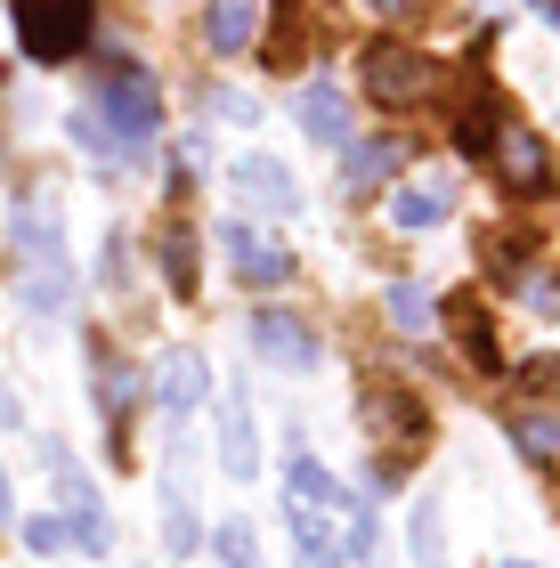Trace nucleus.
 I'll return each mask as SVG.
<instances>
[{
  "label": "nucleus",
  "instance_id": "obj_27",
  "mask_svg": "<svg viewBox=\"0 0 560 568\" xmlns=\"http://www.w3.org/2000/svg\"><path fill=\"white\" fill-rule=\"evenodd\" d=\"M528 252H537L528 236H496V244H488V268H496V284H520V276H528Z\"/></svg>",
  "mask_w": 560,
  "mask_h": 568
},
{
  "label": "nucleus",
  "instance_id": "obj_6",
  "mask_svg": "<svg viewBox=\"0 0 560 568\" xmlns=\"http://www.w3.org/2000/svg\"><path fill=\"white\" fill-rule=\"evenodd\" d=\"M358 82L374 106H422L430 90H439V58H422V49H406V41H374L366 58H358Z\"/></svg>",
  "mask_w": 560,
  "mask_h": 568
},
{
  "label": "nucleus",
  "instance_id": "obj_4",
  "mask_svg": "<svg viewBox=\"0 0 560 568\" xmlns=\"http://www.w3.org/2000/svg\"><path fill=\"white\" fill-rule=\"evenodd\" d=\"M17 252H24V308H33V317H65L73 268H65L58 220H49L41 203H24V212H17Z\"/></svg>",
  "mask_w": 560,
  "mask_h": 568
},
{
  "label": "nucleus",
  "instance_id": "obj_22",
  "mask_svg": "<svg viewBox=\"0 0 560 568\" xmlns=\"http://www.w3.org/2000/svg\"><path fill=\"white\" fill-rule=\"evenodd\" d=\"M496 131H503V122H496V90H471V106L455 114V146H464V154H488Z\"/></svg>",
  "mask_w": 560,
  "mask_h": 568
},
{
  "label": "nucleus",
  "instance_id": "obj_17",
  "mask_svg": "<svg viewBox=\"0 0 560 568\" xmlns=\"http://www.w3.org/2000/svg\"><path fill=\"white\" fill-rule=\"evenodd\" d=\"M398 139H366V146H349L342 154V187L349 195H374V187H390V179H398Z\"/></svg>",
  "mask_w": 560,
  "mask_h": 568
},
{
  "label": "nucleus",
  "instance_id": "obj_16",
  "mask_svg": "<svg viewBox=\"0 0 560 568\" xmlns=\"http://www.w3.org/2000/svg\"><path fill=\"white\" fill-rule=\"evenodd\" d=\"M236 187L261 203V212H293V203H301L293 171H285V163H268V154H236Z\"/></svg>",
  "mask_w": 560,
  "mask_h": 568
},
{
  "label": "nucleus",
  "instance_id": "obj_24",
  "mask_svg": "<svg viewBox=\"0 0 560 568\" xmlns=\"http://www.w3.org/2000/svg\"><path fill=\"white\" fill-rule=\"evenodd\" d=\"M406 552H415L422 568H439V560H447V528H439V504H430V496L415 504V520H406Z\"/></svg>",
  "mask_w": 560,
  "mask_h": 568
},
{
  "label": "nucleus",
  "instance_id": "obj_13",
  "mask_svg": "<svg viewBox=\"0 0 560 568\" xmlns=\"http://www.w3.org/2000/svg\"><path fill=\"white\" fill-rule=\"evenodd\" d=\"M203 41H212L220 58H244V49L261 41V0H212V9H203Z\"/></svg>",
  "mask_w": 560,
  "mask_h": 568
},
{
  "label": "nucleus",
  "instance_id": "obj_19",
  "mask_svg": "<svg viewBox=\"0 0 560 568\" xmlns=\"http://www.w3.org/2000/svg\"><path fill=\"white\" fill-rule=\"evenodd\" d=\"M447 203H455V195H447V179H415V187H398V195H390V220L406 227V236H422V227H439V220H447Z\"/></svg>",
  "mask_w": 560,
  "mask_h": 568
},
{
  "label": "nucleus",
  "instance_id": "obj_21",
  "mask_svg": "<svg viewBox=\"0 0 560 568\" xmlns=\"http://www.w3.org/2000/svg\"><path fill=\"white\" fill-rule=\"evenodd\" d=\"M163 545H171V560H187V552L203 545V520H195V504H187L180 463H171V487H163Z\"/></svg>",
  "mask_w": 560,
  "mask_h": 568
},
{
  "label": "nucleus",
  "instance_id": "obj_20",
  "mask_svg": "<svg viewBox=\"0 0 560 568\" xmlns=\"http://www.w3.org/2000/svg\"><path fill=\"white\" fill-rule=\"evenodd\" d=\"M447 325H455V342L471 349V366H479V374H503V349H496L488 308H479V301H447Z\"/></svg>",
  "mask_w": 560,
  "mask_h": 568
},
{
  "label": "nucleus",
  "instance_id": "obj_23",
  "mask_svg": "<svg viewBox=\"0 0 560 568\" xmlns=\"http://www.w3.org/2000/svg\"><path fill=\"white\" fill-rule=\"evenodd\" d=\"M163 276H171V293H180V301L195 293V227L187 220L163 227Z\"/></svg>",
  "mask_w": 560,
  "mask_h": 568
},
{
  "label": "nucleus",
  "instance_id": "obj_12",
  "mask_svg": "<svg viewBox=\"0 0 560 568\" xmlns=\"http://www.w3.org/2000/svg\"><path fill=\"white\" fill-rule=\"evenodd\" d=\"M203 390H212V366H203L195 349H163V366H155V398L171 406V415H195Z\"/></svg>",
  "mask_w": 560,
  "mask_h": 568
},
{
  "label": "nucleus",
  "instance_id": "obj_2",
  "mask_svg": "<svg viewBox=\"0 0 560 568\" xmlns=\"http://www.w3.org/2000/svg\"><path fill=\"white\" fill-rule=\"evenodd\" d=\"M155 131H163V90H155V73H139V65H106L98 106L73 114V139H82L98 163H139V146Z\"/></svg>",
  "mask_w": 560,
  "mask_h": 568
},
{
  "label": "nucleus",
  "instance_id": "obj_29",
  "mask_svg": "<svg viewBox=\"0 0 560 568\" xmlns=\"http://www.w3.org/2000/svg\"><path fill=\"white\" fill-rule=\"evenodd\" d=\"M520 301L537 308V317H560V268H528L520 276Z\"/></svg>",
  "mask_w": 560,
  "mask_h": 568
},
{
  "label": "nucleus",
  "instance_id": "obj_25",
  "mask_svg": "<svg viewBox=\"0 0 560 568\" xmlns=\"http://www.w3.org/2000/svg\"><path fill=\"white\" fill-rule=\"evenodd\" d=\"M212 552H220L227 568H252V560H261V545H252V520H220V528H212Z\"/></svg>",
  "mask_w": 560,
  "mask_h": 568
},
{
  "label": "nucleus",
  "instance_id": "obj_15",
  "mask_svg": "<svg viewBox=\"0 0 560 568\" xmlns=\"http://www.w3.org/2000/svg\"><path fill=\"white\" fill-rule=\"evenodd\" d=\"M512 447L537 471H560V406H512Z\"/></svg>",
  "mask_w": 560,
  "mask_h": 568
},
{
  "label": "nucleus",
  "instance_id": "obj_26",
  "mask_svg": "<svg viewBox=\"0 0 560 568\" xmlns=\"http://www.w3.org/2000/svg\"><path fill=\"white\" fill-rule=\"evenodd\" d=\"M390 317L415 333V325H430V293H422V276H398L390 284Z\"/></svg>",
  "mask_w": 560,
  "mask_h": 568
},
{
  "label": "nucleus",
  "instance_id": "obj_11",
  "mask_svg": "<svg viewBox=\"0 0 560 568\" xmlns=\"http://www.w3.org/2000/svg\"><path fill=\"white\" fill-rule=\"evenodd\" d=\"M90 382H98V415H106V430L122 438V415L139 406V374H131V357H114L106 342L90 349Z\"/></svg>",
  "mask_w": 560,
  "mask_h": 568
},
{
  "label": "nucleus",
  "instance_id": "obj_31",
  "mask_svg": "<svg viewBox=\"0 0 560 568\" xmlns=\"http://www.w3.org/2000/svg\"><path fill=\"white\" fill-rule=\"evenodd\" d=\"M366 9H374V17H390V24H415L430 0H366Z\"/></svg>",
  "mask_w": 560,
  "mask_h": 568
},
{
  "label": "nucleus",
  "instance_id": "obj_1",
  "mask_svg": "<svg viewBox=\"0 0 560 568\" xmlns=\"http://www.w3.org/2000/svg\"><path fill=\"white\" fill-rule=\"evenodd\" d=\"M285 520H293L301 568H358L374 545V504L325 479V463L309 447H293L285 463Z\"/></svg>",
  "mask_w": 560,
  "mask_h": 568
},
{
  "label": "nucleus",
  "instance_id": "obj_3",
  "mask_svg": "<svg viewBox=\"0 0 560 568\" xmlns=\"http://www.w3.org/2000/svg\"><path fill=\"white\" fill-rule=\"evenodd\" d=\"M366 438H374V496L381 487H398V471L430 447V415H422V398L415 390H398V382H366Z\"/></svg>",
  "mask_w": 560,
  "mask_h": 568
},
{
  "label": "nucleus",
  "instance_id": "obj_28",
  "mask_svg": "<svg viewBox=\"0 0 560 568\" xmlns=\"http://www.w3.org/2000/svg\"><path fill=\"white\" fill-rule=\"evenodd\" d=\"M17 536H24V552H41V560H49V552H65V545H73V528L58 520V511H41V520H24Z\"/></svg>",
  "mask_w": 560,
  "mask_h": 568
},
{
  "label": "nucleus",
  "instance_id": "obj_14",
  "mask_svg": "<svg viewBox=\"0 0 560 568\" xmlns=\"http://www.w3.org/2000/svg\"><path fill=\"white\" fill-rule=\"evenodd\" d=\"M301 131H309L317 146H349V90L309 82V90H301Z\"/></svg>",
  "mask_w": 560,
  "mask_h": 568
},
{
  "label": "nucleus",
  "instance_id": "obj_33",
  "mask_svg": "<svg viewBox=\"0 0 560 568\" xmlns=\"http://www.w3.org/2000/svg\"><path fill=\"white\" fill-rule=\"evenodd\" d=\"M496 568H537V560H496Z\"/></svg>",
  "mask_w": 560,
  "mask_h": 568
},
{
  "label": "nucleus",
  "instance_id": "obj_35",
  "mask_svg": "<svg viewBox=\"0 0 560 568\" xmlns=\"http://www.w3.org/2000/svg\"><path fill=\"white\" fill-rule=\"evenodd\" d=\"M358 568H374V560H358Z\"/></svg>",
  "mask_w": 560,
  "mask_h": 568
},
{
  "label": "nucleus",
  "instance_id": "obj_18",
  "mask_svg": "<svg viewBox=\"0 0 560 568\" xmlns=\"http://www.w3.org/2000/svg\"><path fill=\"white\" fill-rule=\"evenodd\" d=\"M220 471H227V479H252V471H261V438H252L244 398H227V415H220Z\"/></svg>",
  "mask_w": 560,
  "mask_h": 568
},
{
  "label": "nucleus",
  "instance_id": "obj_10",
  "mask_svg": "<svg viewBox=\"0 0 560 568\" xmlns=\"http://www.w3.org/2000/svg\"><path fill=\"white\" fill-rule=\"evenodd\" d=\"M227 261H236L244 284H261V293H276V284H293V252L268 244L252 220H227Z\"/></svg>",
  "mask_w": 560,
  "mask_h": 568
},
{
  "label": "nucleus",
  "instance_id": "obj_30",
  "mask_svg": "<svg viewBox=\"0 0 560 568\" xmlns=\"http://www.w3.org/2000/svg\"><path fill=\"white\" fill-rule=\"evenodd\" d=\"M98 276H106V293H122V284H131V244H122V236H106V261H98Z\"/></svg>",
  "mask_w": 560,
  "mask_h": 568
},
{
  "label": "nucleus",
  "instance_id": "obj_8",
  "mask_svg": "<svg viewBox=\"0 0 560 568\" xmlns=\"http://www.w3.org/2000/svg\"><path fill=\"white\" fill-rule=\"evenodd\" d=\"M488 163H496V179H503V195H560V154L528 131V122H503L496 131V146H488Z\"/></svg>",
  "mask_w": 560,
  "mask_h": 568
},
{
  "label": "nucleus",
  "instance_id": "obj_7",
  "mask_svg": "<svg viewBox=\"0 0 560 568\" xmlns=\"http://www.w3.org/2000/svg\"><path fill=\"white\" fill-rule=\"evenodd\" d=\"M41 463H49V479H58V520L73 528V552H114V528H106V511H98V487L90 471L65 455V438H41Z\"/></svg>",
  "mask_w": 560,
  "mask_h": 568
},
{
  "label": "nucleus",
  "instance_id": "obj_5",
  "mask_svg": "<svg viewBox=\"0 0 560 568\" xmlns=\"http://www.w3.org/2000/svg\"><path fill=\"white\" fill-rule=\"evenodd\" d=\"M9 9H17V49L33 65H65L90 49V24H98L90 0H9Z\"/></svg>",
  "mask_w": 560,
  "mask_h": 568
},
{
  "label": "nucleus",
  "instance_id": "obj_32",
  "mask_svg": "<svg viewBox=\"0 0 560 568\" xmlns=\"http://www.w3.org/2000/svg\"><path fill=\"white\" fill-rule=\"evenodd\" d=\"M0 520H17V496H9V471H0Z\"/></svg>",
  "mask_w": 560,
  "mask_h": 568
},
{
  "label": "nucleus",
  "instance_id": "obj_9",
  "mask_svg": "<svg viewBox=\"0 0 560 568\" xmlns=\"http://www.w3.org/2000/svg\"><path fill=\"white\" fill-rule=\"evenodd\" d=\"M252 349H261L268 366H285V374L317 366V333H309V317H293V308H261V317H252Z\"/></svg>",
  "mask_w": 560,
  "mask_h": 568
},
{
  "label": "nucleus",
  "instance_id": "obj_34",
  "mask_svg": "<svg viewBox=\"0 0 560 568\" xmlns=\"http://www.w3.org/2000/svg\"><path fill=\"white\" fill-rule=\"evenodd\" d=\"M544 9H552V24H560V0H544Z\"/></svg>",
  "mask_w": 560,
  "mask_h": 568
}]
</instances>
